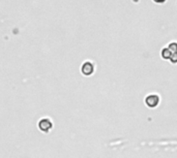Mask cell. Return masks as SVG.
Returning <instances> with one entry per match:
<instances>
[{
	"mask_svg": "<svg viewBox=\"0 0 177 158\" xmlns=\"http://www.w3.org/2000/svg\"><path fill=\"white\" fill-rule=\"evenodd\" d=\"M146 104L150 108H155L158 106V101H160V98H158V95H149L146 98Z\"/></svg>",
	"mask_w": 177,
	"mask_h": 158,
	"instance_id": "1",
	"label": "cell"
},
{
	"mask_svg": "<svg viewBox=\"0 0 177 158\" xmlns=\"http://www.w3.org/2000/svg\"><path fill=\"white\" fill-rule=\"evenodd\" d=\"M93 64L90 62H85L82 66V72L85 74V76H90V74L93 72Z\"/></svg>",
	"mask_w": 177,
	"mask_h": 158,
	"instance_id": "2",
	"label": "cell"
},
{
	"mask_svg": "<svg viewBox=\"0 0 177 158\" xmlns=\"http://www.w3.org/2000/svg\"><path fill=\"white\" fill-rule=\"evenodd\" d=\"M161 55H162V57H163L164 59H170V58H171L172 53H171V51L168 49V48H165V49L162 51Z\"/></svg>",
	"mask_w": 177,
	"mask_h": 158,
	"instance_id": "3",
	"label": "cell"
},
{
	"mask_svg": "<svg viewBox=\"0 0 177 158\" xmlns=\"http://www.w3.org/2000/svg\"><path fill=\"white\" fill-rule=\"evenodd\" d=\"M168 49L171 51V53H176L177 52V42H172L169 44Z\"/></svg>",
	"mask_w": 177,
	"mask_h": 158,
	"instance_id": "4",
	"label": "cell"
},
{
	"mask_svg": "<svg viewBox=\"0 0 177 158\" xmlns=\"http://www.w3.org/2000/svg\"><path fill=\"white\" fill-rule=\"evenodd\" d=\"M170 60H171L172 63H177V52L176 53H172Z\"/></svg>",
	"mask_w": 177,
	"mask_h": 158,
	"instance_id": "5",
	"label": "cell"
},
{
	"mask_svg": "<svg viewBox=\"0 0 177 158\" xmlns=\"http://www.w3.org/2000/svg\"><path fill=\"white\" fill-rule=\"evenodd\" d=\"M153 1H154L155 3H164L166 0H153Z\"/></svg>",
	"mask_w": 177,
	"mask_h": 158,
	"instance_id": "6",
	"label": "cell"
}]
</instances>
